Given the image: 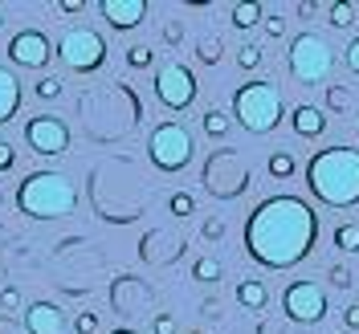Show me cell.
<instances>
[{"label": "cell", "mask_w": 359, "mask_h": 334, "mask_svg": "<svg viewBox=\"0 0 359 334\" xmlns=\"http://www.w3.org/2000/svg\"><path fill=\"white\" fill-rule=\"evenodd\" d=\"M318 241V216L302 196H269L245 221V253L262 269H294Z\"/></svg>", "instance_id": "obj_1"}, {"label": "cell", "mask_w": 359, "mask_h": 334, "mask_svg": "<svg viewBox=\"0 0 359 334\" xmlns=\"http://www.w3.org/2000/svg\"><path fill=\"white\" fill-rule=\"evenodd\" d=\"M306 188L327 208H355L359 204V151L355 147H323L306 163Z\"/></svg>", "instance_id": "obj_2"}, {"label": "cell", "mask_w": 359, "mask_h": 334, "mask_svg": "<svg viewBox=\"0 0 359 334\" xmlns=\"http://www.w3.org/2000/svg\"><path fill=\"white\" fill-rule=\"evenodd\" d=\"M17 208L33 221H62L78 208V188L62 172H29L17 188Z\"/></svg>", "instance_id": "obj_3"}, {"label": "cell", "mask_w": 359, "mask_h": 334, "mask_svg": "<svg viewBox=\"0 0 359 334\" xmlns=\"http://www.w3.org/2000/svg\"><path fill=\"white\" fill-rule=\"evenodd\" d=\"M233 114H237V123L249 134H269L282 123V114H286L282 90L273 86V82H266V78L245 82V86L233 90Z\"/></svg>", "instance_id": "obj_4"}, {"label": "cell", "mask_w": 359, "mask_h": 334, "mask_svg": "<svg viewBox=\"0 0 359 334\" xmlns=\"http://www.w3.org/2000/svg\"><path fill=\"white\" fill-rule=\"evenodd\" d=\"M249 179H253V167L245 163V155L237 147H221V151H212L204 159L201 183H204V192L217 196V200H237L249 188Z\"/></svg>", "instance_id": "obj_5"}, {"label": "cell", "mask_w": 359, "mask_h": 334, "mask_svg": "<svg viewBox=\"0 0 359 334\" xmlns=\"http://www.w3.org/2000/svg\"><path fill=\"white\" fill-rule=\"evenodd\" d=\"M286 62H290L294 82H302V86L327 82L331 69H335V45L327 41V37H318V33H298L290 41Z\"/></svg>", "instance_id": "obj_6"}, {"label": "cell", "mask_w": 359, "mask_h": 334, "mask_svg": "<svg viewBox=\"0 0 359 334\" xmlns=\"http://www.w3.org/2000/svg\"><path fill=\"white\" fill-rule=\"evenodd\" d=\"M147 155H151V163H156L159 172H184L192 163V155H196V139H192V131L184 123L168 118V123H159L156 131H151Z\"/></svg>", "instance_id": "obj_7"}, {"label": "cell", "mask_w": 359, "mask_h": 334, "mask_svg": "<svg viewBox=\"0 0 359 334\" xmlns=\"http://www.w3.org/2000/svg\"><path fill=\"white\" fill-rule=\"evenodd\" d=\"M57 57L74 74H94V69H102V62H107V41H102V33H94L86 25L82 29H66L62 41H57Z\"/></svg>", "instance_id": "obj_8"}, {"label": "cell", "mask_w": 359, "mask_h": 334, "mask_svg": "<svg viewBox=\"0 0 359 334\" xmlns=\"http://www.w3.org/2000/svg\"><path fill=\"white\" fill-rule=\"evenodd\" d=\"M196 74L184 66V62H163L156 69V98L159 106H168V111H188L192 102H196Z\"/></svg>", "instance_id": "obj_9"}, {"label": "cell", "mask_w": 359, "mask_h": 334, "mask_svg": "<svg viewBox=\"0 0 359 334\" xmlns=\"http://www.w3.org/2000/svg\"><path fill=\"white\" fill-rule=\"evenodd\" d=\"M282 310H286L290 322H302V326L323 322L327 318V293H323L318 281H290L282 290Z\"/></svg>", "instance_id": "obj_10"}, {"label": "cell", "mask_w": 359, "mask_h": 334, "mask_svg": "<svg viewBox=\"0 0 359 334\" xmlns=\"http://www.w3.org/2000/svg\"><path fill=\"white\" fill-rule=\"evenodd\" d=\"M25 143L37 155H66L69 151V127L57 114H37L25 123Z\"/></svg>", "instance_id": "obj_11"}, {"label": "cell", "mask_w": 359, "mask_h": 334, "mask_svg": "<svg viewBox=\"0 0 359 334\" xmlns=\"http://www.w3.org/2000/svg\"><path fill=\"white\" fill-rule=\"evenodd\" d=\"M8 57H13V66H21V69H45V62L53 57V45H49V37L41 29H21L8 41Z\"/></svg>", "instance_id": "obj_12"}, {"label": "cell", "mask_w": 359, "mask_h": 334, "mask_svg": "<svg viewBox=\"0 0 359 334\" xmlns=\"http://www.w3.org/2000/svg\"><path fill=\"white\" fill-rule=\"evenodd\" d=\"M98 13L111 29L131 33L135 25H143V17H147V0H98Z\"/></svg>", "instance_id": "obj_13"}, {"label": "cell", "mask_w": 359, "mask_h": 334, "mask_svg": "<svg viewBox=\"0 0 359 334\" xmlns=\"http://www.w3.org/2000/svg\"><path fill=\"white\" fill-rule=\"evenodd\" d=\"M114 306H118V314H127V318H143L147 306H151V290L139 277H118L114 281Z\"/></svg>", "instance_id": "obj_14"}, {"label": "cell", "mask_w": 359, "mask_h": 334, "mask_svg": "<svg viewBox=\"0 0 359 334\" xmlns=\"http://www.w3.org/2000/svg\"><path fill=\"white\" fill-rule=\"evenodd\" d=\"M25 334H66V314L53 302H33L25 310Z\"/></svg>", "instance_id": "obj_15"}, {"label": "cell", "mask_w": 359, "mask_h": 334, "mask_svg": "<svg viewBox=\"0 0 359 334\" xmlns=\"http://www.w3.org/2000/svg\"><path fill=\"white\" fill-rule=\"evenodd\" d=\"M290 127L298 139H318V134L327 131V111L323 106H294Z\"/></svg>", "instance_id": "obj_16"}, {"label": "cell", "mask_w": 359, "mask_h": 334, "mask_svg": "<svg viewBox=\"0 0 359 334\" xmlns=\"http://www.w3.org/2000/svg\"><path fill=\"white\" fill-rule=\"evenodd\" d=\"M21 111V82L8 66H0V127Z\"/></svg>", "instance_id": "obj_17"}, {"label": "cell", "mask_w": 359, "mask_h": 334, "mask_svg": "<svg viewBox=\"0 0 359 334\" xmlns=\"http://www.w3.org/2000/svg\"><path fill=\"white\" fill-rule=\"evenodd\" d=\"M237 302H241L249 314H262V310H266V302H269L266 281H257V277H245V281H237Z\"/></svg>", "instance_id": "obj_18"}, {"label": "cell", "mask_w": 359, "mask_h": 334, "mask_svg": "<svg viewBox=\"0 0 359 334\" xmlns=\"http://www.w3.org/2000/svg\"><path fill=\"white\" fill-rule=\"evenodd\" d=\"M262 17H266V13H262V4H253V0L229 8V25H233V29H253V25H262Z\"/></svg>", "instance_id": "obj_19"}, {"label": "cell", "mask_w": 359, "mask_h": 334, "mask_svg": "<svg viewBox=\"0 0 359 334\" xmlns=\"http://www.w3.org/2000/svg\"><path fill=\"white\" fill-rule=\"evenodd\" d=\"M266 172L273 179H290L294 172H298V159H294V151H273V155L266 159Z\"/></svg>", "instance_id": "obj_20"}, {"label": "cell", "mask_w": 359, "mask_h": 334, "mask_svg": "<svg viewBox=\"0 0 359 334\" xmlns=\"http://www.w3.org/2000/svg\"><path fill=\"white\" fill-rule=\"evenodd\" d=\"M201 127L208 139H224L229 134V114L221 111V106H208V111L201 114Z\"/></svg>", "instance_id": "obj_21"}, {"label": "cell", "mask_w": 359, "mask_h": 334, "mask_svg": "<svg viewBox=\"0 0 359 334\" xmlns=\"http://www.w3.org/2000/svg\"><path fill=\"white\" fill-rule=\"evenodd\" d=\"M335 249H343V253H359V224L355 221H343L335 228Z\"/></svg>", "instance_id": "obj_22"}, {"label": "cell", "mask_w": 359, "mask_h": 334, "mask_svg": "<svg viewBox=\"0 0 359 334\" xmlns=\"http://www.w3.org/2000/svg\"><path fill=\"white\" fill-rule=\"evenodd\" d=\"M327 17H331V25H335V29H351V25H355V4H343V0H335V4H327Z\"/></svg>", "instance_id": "obj_23"}, {"label": "cell", "mask_w": 359, "mask_h": 334, "mask_svg": "<svg viewBox=\"0 0 359 334\" xmlns=\"http://www.w3.org/2000/svg\"><path fill=\"white\" fill-rule=\"evenodd\" d=\"M192 277L204 281V286H212V281L221 277V261H217V257H201V261L192 265Z\"/></svg>", "instance_id": "obj_24"}, {"label": "cell", "mask_w": 359, "mask_h": 334, "mask_svg": "<svg viewBox=\"0 0 359 334\" xmlns=\"http://www.w3.org/2000/svg\"><path fill=\"white\" fill-rule=\"evenodd\" d=\"M196 57H201L204 66H217L224 57V49H221V37L212 41V37H204V41H196Z\"/></svg>", "instance_id": "obj_25"}, {"label": "cell", "mask_w": 359, "mask_h": 334, "mask_svg": "<svg viewBox=\"0 0 359 334\" xmlns=\"http://www.w3.org/2000/svg\"><path fill=\"white\" fill-rule=\"evenodd\" d=\"M151 57H156L151 45H131V49H127V66L131 69H147L151 66Z\"/></svg>", "instance_id": "obj_26"}, {"label": "cell", "mask_w": 359, "mask_h": 334, "mask_svg": "<svg viewBox=\"0 0 359 334\" xmlns=\"http://www.w3.org/2000/svg\"><path fill=\"white\" fill-rule=\"evenodd\" d=\"M327 281H331L335 290H343V293L355 286V277H351V269H347V265H331V269H327Z\"/></svg>", "instance_id": "obj_27"}, {"label": "cell", "mask_w": 359, "mask_h": 334, "mask_svg": "<svg viewBox=\"0 0 359 334\" xmlns=\"http://www.w3.org/2000/svg\"><path fill=\"white\" fill-rule=\"evenodd\" d=\"M168 208H172V216H192V212H196V200H192L188 192H172Z\"/></svg>", "instance_id": "obj_28"}, {"label": "cell", "mask_w": 359, "mask_h": 334, "mask_svg": "<svg viewBox=\"0 0 359 334\" xmlns=\"http://www.w3.org/2000/svg\"><path fill=\"white\" fill-rule=\"evenodd\" d=\"M347 106H351V90L327 86V111H347Z\"/></svg>", "instance_id": "obj_29"}, {"label": "cell", "mask_w": 359, "mask_h": 334, "mask_svg": "<svg viewBox=\"0 0 359 334\" xmlns=\"http://www.w3.org/2000/svg\"><path fill=\"white\" fill-rule=\"evenodd\" d=\"M37 98H45V102H49V98H57V94H62V78H53V74H45V78H37Z\"/></svg>", "instance_id": "obj_30"}, {"label": "cell", "mask_w": 359, "mask_h": 334, "mask_svg": "<svg viewBox=\"0 0 359 334\" xmlns=\"http://www.w3.org/2000/svg\"><path fill=\"white\" fill-rule=\"evenodd\" d=\"M237 66L241 69H257L262 66V49H257V45H241V49H237Z\"/></svg>", "instance_id": "obj_31"}, {"label": "cell", "mask_w": 359, "mask_h": 334, "mask_svg": "<svg viewBox=\"0 0 359 334\" xmlns=\"http://www.w3.org/2000/svg\"><path fill=\"white\" fill-rule=\"evenodd\" d=\"M224 232H229V224L221 221V216H212V221H204V241H212V245H221Z\"/></svg>", "instance_id": "obj_32"}, {"label": "cell", "mask_w": 359, "mask_h": 334, "mask_svg": "<svg viewBox=\"0 0 359 334\" xmlns=\"http://www.w3.org/2000/svg\"><path fill=\"white\" fill-rule=\"evenodd\" d=\"M262 29H266V37L278 41V37L286 33V17H282V13H269V17H262Z\"/></svg>", "instance_id": "obj_33"}, {"label": "cell", "mask_w": 359, "mask_h": 334, "mask_svg": "<svg viewBox=\"0 0 359 334\" xmlns=\"http://www.w3.org/2000/svg\"><path fill=\"white\" fill-rule=\"evenodd\" d=\"M74 330H78V334H94V330H98V314L82 310L78 318H74Z\"/></svg>", "instance_id": "obj_34"}, {"label": "cell", "mask_w": 359, "mask_h": 334, "mask_svg": "<svg viewBox=\"0 0 359 334\" xmlns=\"http://www.w3.org/2000/svg\"><path fill=\"white\" fill-rule=\"evenodd\" d=\"M151 334H176V318L172 314H156L151 318Z\"/></svg>", "instance_id": "obj_35"}, {"label": "cell", "mask_w": 359, "mask_h": 334, "mask_svg": "<svg viewBox=\"0 0 359 334\" xmlns=\"http://www.w3.org/2000/svg\"><path fill=\"white\" fill-rule=\"evenodd\" d=\"M0 306H4V310H17V306H21V290H17V286H4V290H0Z\"/></svg>", "instance_id": "obj_36"}, {"label": "cell", "mask_w": 359, "mask_h": 334, "mask_svg": "<svg viewBox=\"0 0 359 334\" xmlns=\"http://www.w3.org/2000/svg\"><path fill=\"white\" fill-rule=\"evenodd\" d=\"M13 163H17V151H13V143H0V172H13Z\"/></svg>", "instance_id": "obj_37"}, {"label": "cell", "mask_w": 359, "mask_h": 334, "mask_svg": "<svg viewBox=\"0 0 359 334\" xmlns=\"http://www.w3.org/2000/svg\"><path fill=\"white\" fill-rule=\"evenodd\" d=\"M347 69H351V74H359V37H351V41H347Z\"/></svg>", "instance_id": "obj_38"}, {"label": "cell", "mask_w": 359, "mask_h": 334, "mask_svg": "<svg viewBox=\"0 0 359 334\" xmlns=\"http://www.w3.org/2000/svg\"><path fill=\"white\" fill-rule=\"evenodd\" d=\"M343 326H347V330H359V302L343 310Z\"/></svg>", "instance_id": "obj_39"}, {"label": "cell", "mask_w": 359, "mask_h": 334, "mask_svg": "<svg viewBox=\"0 0 359 334\" xmlns=\"http://www.w3.org/2000/svg\"><path fill=\"white\" fill-rule=\"evenodd\" d=\"M57 8H62V13H69V17H74V13H82V8H86V4H82V0H62V4H57Z\"/></svg>", "instance_id": "obj_40"}, {"label": "cell", "mask_w": 359, "mask_h": 334, "mask_svg": "<svg viewBox=\"0 0 359 334\" xmlns=\"http://www.w3.org/2000/svg\"><path fill=\"white\" fill-rule=\"evenodd\" d=\"M0 334H17V330H13V326H8V322H4V318H0Z\"/></svg>", "instance_id": "obj_41"}, {"label": "cell", "mask_w": 359, "mask_h": 334, "mask_svg": "<svg viewBox=\"0 0 359 334\" xmlns=\"http://www.w3.org/2000/svg\"><path fill=\"white\" fill-rule=\"evenodd\" d=\"M111 334H139V330H127V326H123V330H111Z\"/></svg>", "instance_id": "obj_42"}, {"label": "cell", "mask_w": 359, "mask_h": 334, "mask_svg": "<svg viewBox=\"0 0 359 334\" xmlns=\"http://www.w3.org/2000/svg\"><path fill=\"white\" fill-rule=\"evenodd\" d=\"M0 25H4V8H0Z\"/></svg>", "instance_id": "obj_43"}, {"label": "cell", "mask_w": 359, "mask_h": 334, "mask_svg": "<svg viewBox=\"0 0 359 334\" xmlns=\"http://www.w3.org/2000/svg\"><path fill=\"white\" fill-rule=\"evenodd\" d=\"M192 334H201V330H192Z\"/></svg>", "instance_id": "obj_44"}, {"label": "cell", "mask_w": 359, "mask_h": 334, "mask_svg": "<svg viewBox=\"0 0 359 334\" xmlns=\"http://www.w3.org/2000/svg\"><path fill=\"white\" fill-rule=\"evenodd\" d=\"M0 200H4V196H0Z\"/></svg>", "instance_id": "obj_45"}]
</instances>
